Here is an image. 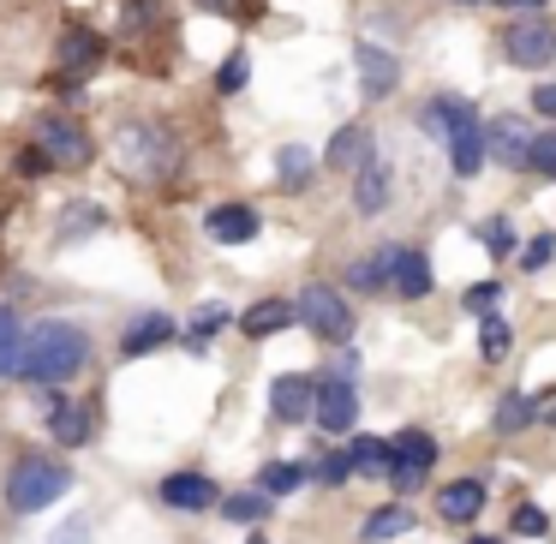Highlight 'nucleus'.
<instances>
[{
    "label": "nucleus",
    "mask_w": 556,
    "mask_h": 544,
    "mask_svg": "<svg viewBox=\"0 0 556 544\" xmlns=\"http://www.w3.org/2000/svg\"><path fill=\"white\" fill-rule=\"evenodd\" d=\"M496 7H515V13H532V7H544V0H496Z\"/></svg>",
    "instance_id": "nucleus-42"
},
{
    "label": "nucleus",
    "mask_w": 556,
    "mask_h": 544,
    "mask_svg": "<svg viewBox=\"0 0 556 544\" xmlns=\"http://www.w3.org/2000/svg\"><path fill=\"white\" fill-rule=\"evenodd\" d=\"M401 532H413V508L407 503H389V508H377V515H365L359 539L365 544H389V539H401Z\"/></svg>",
    "instance_id": "nucleus-19"
},
{
    "label": "nucleus",
    "mask_w": 556,
    "mask_h": 544,
    "mask_svg": "<svg viewBox=\"0 0 556 544\" xmlns=\"http://www.w3.org/2000/svg\"><path fill=\"white\" fill-rule=\"evenodd\" d=\"M383 443H389V460H383L389 484H395L401 496H413L425 484V472H431V460H437V443L425 431H395V437H383Z\"/></svg>",
    "instance_id": "nucleus-5"
},
{
    "label": "nucleus",
    "mask_w": 556,
    "mask_h": 544,
    "mask_svg": "<svg viewBox=\"0 0 556 544\" xmlns=\"http://www.w3.org/2000/svg\"><path fill=\"white\" fill-rule=\"evenodd\" d=\"M90 359V336L78 324H37L30 336H18V353H13V377L25 383H66L78 377Z\"/></svg>",
    "instance_id": "nucleus-1"
},
{
    "label": "nucleus",
    "mask_w": 556,
    "mask_h": 544,
    "mask_svg": "<svg viewBox=\"0 0 556 544\" xmlns=\"http://www.w3.org/2000/svg\"><path fill=\"white\" fill-rule=\"evenodd\" d=\"M544 527H551V520H544V508H532V503L515 508V532H520V539H539Z\"/></svg>",
    "instance_id": "nucleus-37"
},
{
    "label": "nucleus",
    "mask_w": 556,
    "mask_h": 544,
    "mask_svg": "<svg viewBox=\"0 0 556 544\" xmlns=\"http://www.w3.org/2000/svg\"><path fill=\"white\" fill-rule=\"evenodd\" d=\"M353 204H359V216H377V210L389 204V174L377 168V162L359 168V180H353Z\"/></svg>",
    "instance_id": "nucleus-21"
},
{
    "label": "nucleus",
    "mask_w": 556,
    "mask_h": 544,
    "mask_svg": "<svg viewBox=\"0 0 556 544\" xmlns=\"http://www.w3.org/2000/svg\"><path fill=\"white\" fill-rule=\"evenodd\" d=\"M496 300H503V288H496V281H479V288H467V312H479V317H491Z\"/></svg>",
    "instance_id": "nucleus-36"
},
{
    "label": "nucleus",
    "mask_w": 556,
    "mask_h": 544,
    "mask_svg": "<svg viewBox=\"0 0 556 544\" xmlns=\"http://www.w3.org/2000/svg\"><path fill=\"white\" fill-rule=\"evenodd\" d=\"M467 121H479V114H472V102H460V97H437L431 109H425V132H437V138H448Z\"/></svg>",
    "instance_id": "nucleus-20"
},
{
    "label": "nucleus",
    "mask_w": 556,
    "mask_h": 544,
    "mask_svg": "<svg viewBox=\"0 0 556 544\" xmlns=\"http://www.w3.org/2000/svg\"><path fill=\"white\" fill-rule=\"evenodd\" d=\"M527 168H539L544 180H556V132H539L527 150Z\"/></svg>",
    "instance_id": "nucleus-33"
},
{
    "label": "nucleus",
    "mask_w": 556,
    "mask_h": 544,
    "mask_svg": "<svg viewBox=\"0 0 556 544\" xmlns=\"http://www.w3.org/2000/svg\"><path fill=\"white\" fill-rule=\"evenodd\" d=\"M18 336H25V329H18V317H13V312H0V377L13 371V353H18Z\"/></svg>",
    "instance_id": "nucleus-34"
},
{
    "label": "nucleus",
    "mask_w": 556,
    "mask_h": 544,
    "mask_svg": "<svg viewBox=\"0 0 556 544\" xmlns=\"http://www.w3.org/2000/svg\"><path fill=\"white\" fill-rule=\"evenodd\" d=\"M395 78H401V61L389 49H377V42H359V85H365V97H389L395 90Z\"/></svg>",
    "instance_id": "nucleus-13"
},
{
    "label": "nucleus",
    "mask_w": 556,
    "mask_h": 544,
    "mask_svg": "<svg viewBox=\"0 0 556 544\" xmlns=\"http://www.w3.org/2000/svg\"><path fill=\"white\" fill-rule=\"evenodd\" d=\"M317 479L324 484H341V479H353V467H348V455H329L324 467H317Z\"/></svg>",
    "instance_id": "nucleus-38"
},
{
    "label": "nucleus",
    "mask_w": 556,
    "mask_h": 544,
    "mask_svg": "<svg viewBox=\"0 0 556 544\" xmlns=\"http://www.w3.org/2000/svg\"><path fill=\"white\" fill-rule=\"evenodd\" d=\"M472 544H496V539H472Z\"/></svg>",
    "instance_id": "nucleus-43"
},
{
    "label": "nucleus",
    "mask_w": 556,
    "mask_h": 544,
    "mask_svg": "<svg viewBox=\"0 0 556 544\" xmlns=\"http://www.w3.org/2000/svg\"><path fill=\"white\" fill-rule=\"evenodd\" d=\"M508 347H515V329H508L503 324V317H484V324H479V353H484V359H508Z\"/></svg>",
    "instance_id": "nucleus-27"
},
{
    "label": "nucleus",
    "mask_w": 556,
    "mask_h": 544,
    "mask_svg": "<svg viewBox=\"0 0 556 544\" xmlns=\"http://www.w3.org/2000/svg\"><path fill=\"white\" fill-rule=\"evenodd\" d=\"M383 460H389L383 437H353V448H348V467L353 472H383Z\"/></svg>",
    "instance_id": "nucleus-28"
},
{
    "label": "nucleus",
    "mask_w": 556,
    "mask_h": 544,
    "mask_svg": "<svg viewBox=\"0 0 556 544\" xmlns=\"http://www.w3.org/2000/svg\"><path fill=\"white\" fill-rule=\"evenodd\" d=\"M66 484H73V472H66L61 460L25 455V460H13V472H7V508H13V515H37V508L61 503Z\"/></svg>",
    "instance_id": "nucleus-2"
},
{
    "label": "nucleus",
    "mask_w": 556,
    "mask_h": 544,
    "mask_svg": "<svg viewBox=\"0 0 556 544\" xmlns=\"http://www.w3.org/2000/svg\"><path fill=\"white\" fill-rule=\"evenodd\" d=\"M121 162L132 174H144V180H156V174L174 168V138L156 132V126H126L121 132Z\"/></svg>",
    "instance_id": "nucleus-6"
},
{
    "label": "nucleus",
    "mask_w": 556,
    "mask_h": 544,
    "mask_svg": "<svg viewBox=\"0 0 556 544\" xmlns=\"http://www.w3.org/2000/svg\"><path fill=\"white\" fill-rule=\"evenodd\" d=\"M551 257H556V233H539V240H527V252H520V269H532V276H539Z\"/></svg>",
    "instance_id": "nucleus-35"
},
{
    "label": "nucleus",
    "mask_w": 556,
    "mask_h": 544,
    "mask_svg": "<svg viewBox=\"0 0 556 544\" xmlns=\"http://www.w3.org/2000/svg\"><path fill=\"white\" fill-rule=\"evenodd\" d=\"M97 54H102V37H97V30H66V37H61V66H73V73L97 66Z\"/></svg>",
    "instance_id": "nucleus-24"
},
{
    "label": "nucleus",
    "mask_w": 556,
    "mask_h": 544,
    "mask_svg": "<svg viewBox=\"0 0 556 544\" xmlns=\"http://www.w3.org/2000/svg\"><path fill=\"white\" fill-rule=\"evenodd\" d=\"M532 102H539L544 121H556V85H539V90H532Z\"/></svg>",
    "instance_id": "nucleus-40"
},
{
    "label": "nucleus",
    "mask_w": 556,
    "mask_h": 544,
    "mask_svg": "<svg viewBox=\"0 0 556 544\" xmlns=\"http://www.w3.org/2000/svg\"><path fill=\"white\" fill-rule=\"evenodd\" d=\"M276 174H281L288 186H305V180H312V156H305L300 144H293V150H281V156H276Z\"/></svg>",
    "instance_id": "nucleus-31"
},
{
    "label": "nucleus",
    "mask_w": 556,
    "mask_h": 544,
    "mask_svg": "<svg viewBox=\"0 0 556 544\" xmlns=\"http://www.w3.org/2000/svg\"><path fill=\"white\" fill-rule=\"evenodd\" d=\"M312 413H317V425H324L329 437H353V425H359V395H353L348 377H329V383H317Z\"/></svg>",
    "instance_id": "nucleus-7"
},
{
    "label": "nucleus",
    "mask_w": 556,
    "mask_h": 544,
    "mask_svg": "<svg viewBox=\"0 0 556 544\" xmlns=\"http://www.w3.org/2000/svg\"><path fill=\"white\" fill-rule=\"evenodd\" d=\"M245 85V54H233L228 66H222V90H240Z\"/></svg>",
    "instance_id": "nucleus-39"
},
{
    "label": "nucleus",
    "mask_w": 556,
    "mask_h": 544,
    "mask_svg": "<svg viewBox=\"0 0 556 544\" xmlns=\"http://www.w3.org/2000/svg\"><path fill=\"white\" fill-rule=\"evenodd\" d=\"M257 484H264V496H288L305 484V467H293V460H269L264 472H257Z\"/></svg>",
    "instance_id": "nucleus-26"
},
{
    "label": "nucleus",
    "mask_w": 556,
    "mask_h": 544,
    "mask_svg": "<svg viewBox=\"0 0 556 544\" xmlns=\"http://www.w3.org/2000/svg\"><path fill=\"white\" fill-rule=\"evenodd\" d=\"M503 54L515 66H551L556 61V25L544 18H520V25L503 30Z\"/></svg>",
    "instance_id": "nucleus-8"
},
{
    "label": "nucleus",
    "mask_w": 556,
    "mask_h": 544,
    "mask_svg": "<svg viewBox=\"0 0 556 544\" xmlns=\"http://www.w3.org/2000/svg\"><path fill=\"white\" fill-rule=\"evenodd\" d=\"M198 7H210V13H240V0H198Z\"/></svg>",
    "instance_id": "nucleus-41"
},
{
    "label": "nucleus",
    "mask_w": 556,
    "mask_h": 544,
    "mask_svg": "<svg viewBox=\"0 0 556 544\" xmlns=\"http://www.w3.org/2000/svg\"><path fill=\"white\" fill-rule=\"evenodd\" d=\"M49 425H54V437H61L66 448L90 443V413H78L73 401H54V407H49Z\"/></svg>",
    "instance_id": "nucleus-23"
},
{
    "label": "nucleus",
    "mask_w": 556,
    "mask_h": 544,
    "mask_svg": "<svg viewBox=\"0 0 556 544\" xmlns=\"http://www.w3.org/2000/svg\"><path fill=\"white\" fill-rule=\"evenodd\" d=\"M479 240H484V252H491V257H508V252H515V228H508L503 216H491V222H484V228H479Z\"/></svg>",
    "instance_id": "nucleus-32"
},
{
    "label": "nucleus",
    "mask_w": 556,
    "mask_h": 544,
    "mask_svg": "<svg viewBox=\"0 0 556 544\" xmlns=\"http://www.w3.org/2000/svg\"><path fill=\"white\" fill-rule=\"evenodd\" d=\"M37 156L49 162V168H90L97 144H90V132L78 121H66V114H42L37 121Z\"/></svg>",
    "instance_id": "nucleus-4"
},
{
    "label": "nucleus",
    "mask_w": 556,
    "mask_h": 544,
    "mask_svg": "<svg viewBox=\"0 0 556 544\" xmlns=\"http://www.w3.org/2000/svg\"><path fill=\"white\" fill-rule=\"evenodd\" d=\"M324 162H329V168H341V174H359L365 162H371V132H365L359 121H353V126H341V132L329 138Z\"/></svg>",
    "instance_id": "nucleus-14"
},
{
    "label": "nucleus",
    "mask_w": 556,
    "mask_h": 544,
    "mask_svg": "<svg viewBox=\"0 0 556 544\" xmlns=\"http://www.w3.org/2000/svg\"><path fill=\"white\" fill-rule=\"evenodd\" d=\"M484 132V156H496L503 168H527V150H532V126L520 121V114H496L491 126H479Z\"/></svg>",
    "instance_id": "nucleus-9"
},
{
    "label": "nucleus",
    "mask_w": 556,
    "mask_h": 544,
    "mask_svg": "<svg viewBox=\"0 0 556 544\" xmlns=\"http://www.w3.org/2000/svg\"><path fill=\"white\" fill-rule=\"evenodd\" d=\"M293 317H300V324L312 329L317 341H329V347H341V341L353 336V312H348V300H341L336 288H324V281L300 288V300H293Z\"/></svg>",
    "instance_id": "nucleus-3"
},
{
    "label": "nucleus",
    "mask_w": 556,
    "mask_h": 544,
    "mask_svg": "<svg viewBox=\"0 0 556 544\" xmlns=\"http://www.w3.org/2000/svg\"><path fill=\"white\" fill-rule=\"evenodd\" d=\"M520 425H532V401L527 395H503L496 401V431H520Z\"/></svg>",
    "instance_id": "nucleus-30"
},
{
    "label": "nucleus",
    "mask_w": 556,
    "mask_h": 544,
    "mask_svg": "<svg viewBox=\"0 0 556 544\" xmlns=\"http://www.w3.org/2000/svg\"><path fill=\"white\" fill-rule=\"evenodd\" d=\"M162 341H174V324H168V317H144V324H132V329H126V341H121V353H126V359H138V353H150V347H162Z\"/></svg>",
    "instance_id": "nucleus-22"
},
{
    "label": "nucleus",
    "mask_w": 556,
    "mask_h": 544,
    "mask_svg": "<svg viewBox=\"0 0 556 544\" xmlns=\"http://www.w3.org/2000/svg\"><path fill=\"white\" fill-rule=\"evenodd\" d=\"M312 395H317V377L288 371V377H276V383H269V413H276L281 425H300L305 413H312Z\"/></svg>",
    "instance_id": "nucleus-11"
},
{
    "label": "nucleus",
    "mask_w": 556,
    "mask_h": 544,
    "mask_svg": "<svg viewBox=\"0 0 556 544\" xmlns=\"http://www.w3.org/2000/svg\"><path fill=\"white\" fill-rule=\"evenodd\" d=\"M269 503H276V496H264V491H240V496H222V515L228 520H264L269 515Z\"/></svg>",
    "instance_id": "nucleus-29"
},
{
    "label": "nucleus",
    "mask_w": 556,
    "mask_h": 544,
    "mask_svg": "<svg viewBox=\"0 0 556 544\" xmlns=\"http://www.w3.org/2000/svg\"><path fill=\"white\" fill-rule=\"evenodd\" d=\"M479 508H484V484L479 479H455V484L437 491V515L443 520H472Z\"/></svg>",
    "instance_id": "nucleus-17"
},
{
    "label": "nucleus",
    "mask_w": 556,
    "mask_h": 544,
    "mask_svg": "<svg viewBox=\"0 0 556 544\" xmlns=\"http://www.w3.org/2000/svg\"><path fill=\"white\" fill-rule=\"evenodd\" d=\"M240 324H245V336H252V341H264V336H276V329L300 324V317H293V300H257Z\"/></svg>",
    "instance_id": "nucleus-18"
},
{
    "label": "nucleus",
    "mask_w": 556,
    "mask_h": 544,
    "mask_svg": "<svg viewBox=\"0 0 556 544\" xmlns=\"http://www.w3.org/2000/svg\"><path fill=\"white\" fill-rule=\"evenodd\" d=\"M210 233L222 245H252L257 240V210L252 204H216L210 210Z\"/></svg>",
    "instance_id": "nucleus-15"
},
{
    "label": "nucleus",
    "mask_w": 556,
    "mask_h": 544,
    "mask_svg": "<svg viewBox=\"0 0 556 544\" xmlns=\"http://www.w3.org/2000/svg\"><path fill=\"white\" fill-rule=\"evenodd\" d=\"M162 503L168 508H216L222 491L204 479V472H168V479H162Z\"/></svg>",
    "instance_id": "nucleus-12"
},
{
    "label": "nucleus",
    "mask_w": 556,
    "mask_h": 544,
    "mask_svg": "<svg viewBox=\"0 0 556 544\" xmlns=\"http://www.w3.org/2000/svg\"><path fill=\"white\" fill-rule=\"evenodd\" d=\"M389 293H395V300H425V293H431V264H425L419 245H395V264H389Z\"/></svg>",
    "instance_id": "nucleus-10"
},
{
    "label": "nucleus",
    "mask_w": 556,
    "mask_h": 544,
    "mask_svg": "<svg viewBox=\"0 0 556 544\" xmlns=\"http://www.w3.org/2000/svg\"><path fill=\"white\" fill-rule=\"evenodd\" d=\"M389 264H395V245H383L377 257L353 264V269H348V288H389Z\"/></svg>",
    "instance_id": "nucleus-25"
},
{
    "label": "nucleus",
    "mask_w": 556,
    "mask_h": 544,
    "mask_svg": "<svg viewBox=\"0 0 556 544\" xmlns=\"http://www.w3.org/2000/svg\"><path fill=\"white\" fill-rule=\"evenodd\" d=\"M443 144H448V162H455V174H460V180L484 168V132H479V121L455 126V132L443 138Z\"/></svg>",
    "instance_id": "nucleus-16"
}]
</instances>
